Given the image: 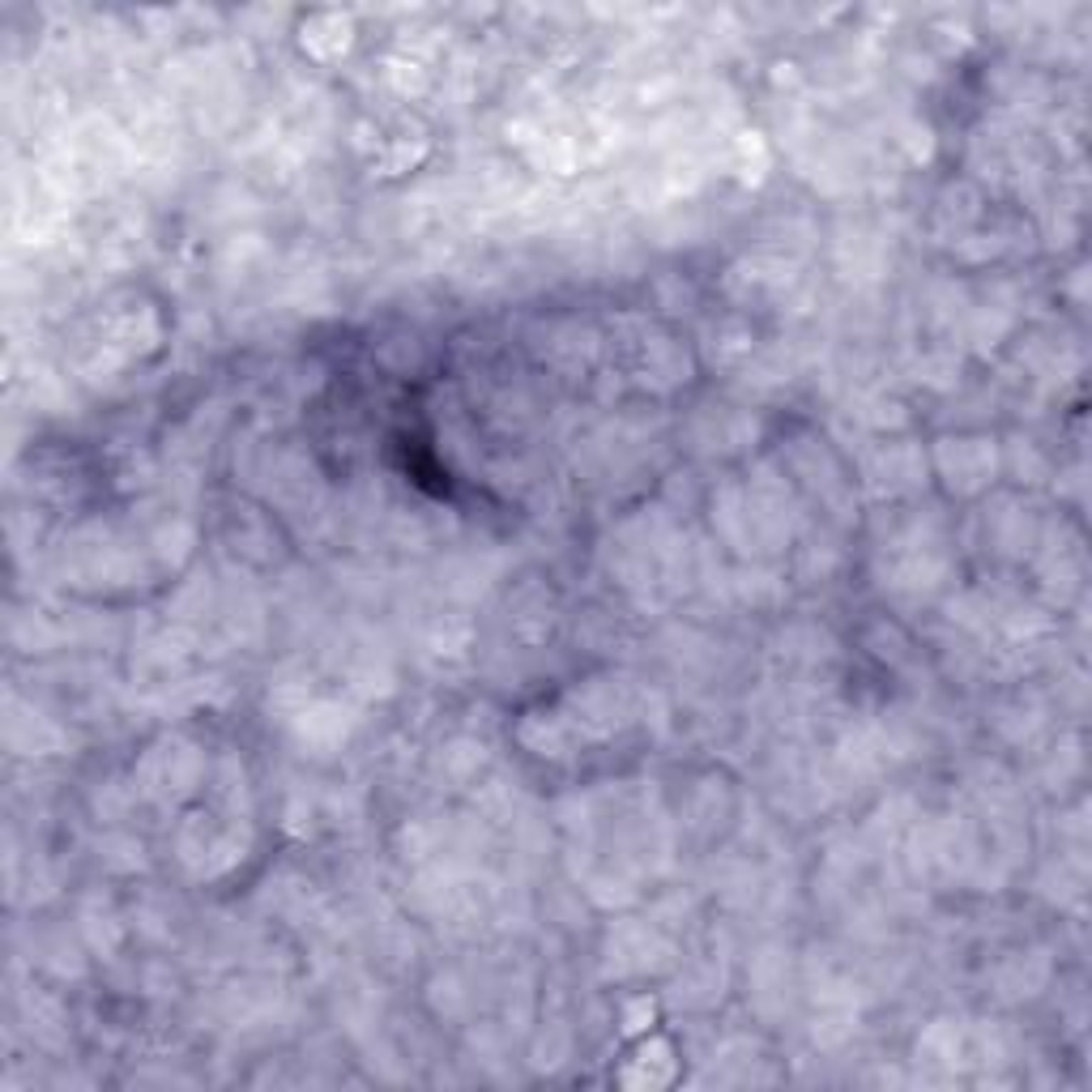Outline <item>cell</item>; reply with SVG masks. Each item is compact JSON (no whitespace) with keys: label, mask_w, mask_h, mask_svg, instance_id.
<instances>
[{"label":"cell","mask_w":1092,"mask_h":1092,"mask_svg":"<svg viewBox=\"0 0 1092 1092\" xmlns=\"http://www.w3.org/2000/svg\"><path fill=\"white\" fill-rule=\"evenodd\" d=\"M653 1015H657V1007H653L649 998L632 1003V1007H627V1015H623V1032H627V1037H636V1032H649V1028H653Z\"/></svg>","instance_id":"1"}]
</instances>
